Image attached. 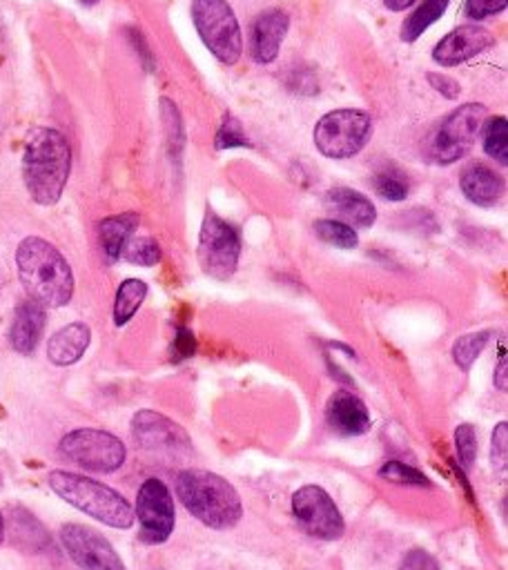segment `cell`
I'll list each match as a JSON object with an SVG mask.
<instances>
[{"label": "cell", "mask_w": 508, "mask_h": 570, "mask_svg": "<svg viewBox=\"0 0 508 570\" xmlns=\"http://www.w3.org/2000/svg\"><path fill=\"white\" fill-rule=\"evenodd\" d=\"M19 279L30 294L46 308H63L74 297V272L68 259L50 241L28 237L17 250Z\"/></svg>", "instance_id": "6da1fadb"}, {"label": "cell", "mask_w": 508, "mask_h": 570, "mask_svg": "<svg viewBox=\"0 0 508 570\" xmlns=\"http://www.w3.org/2000/svg\"><path fill=\"white\" fill-rule=\"evenodd\" d=\"M72 170V150L68 139L52 128L32 132L23 154V179L30 197L39 206H57L63 197Z\"/></svg>", "instance_id": "7a4b0ae2"}, {"label": "cell", "mask_w": 508, "mask_h": 570, "mask_svg": "<svg viewBox=\"0 0 508 570\" xmlns=\"http://www.w3.org/2000/svg\"><path fill=\"white\" fill-rule=\"evenodd\" d=\"M177 497L183 508L212 530H230L243 517L237 488L210 470H183L177 477Z\"/></svg>", "instance_id": "3957f363"}, {"label": "cell", "mask_w": 508, "mask_h": 570, "mask_svg": "<svg viewBox=\"0 0 508 570\" xmlns=\"http://www.w3.org/2000/svg\"><path fill=\"white\" fill-rule=\"evenodd\" d=\"M48 481L63 501L92 519L117 530H128L135 526V506L114 488L68 470H52Z\"/></svg>", "instance_id": "277c9868"}, {"label": "cell", "mask_w": 508, "mask_h": 570, "mask_svg": "<svg viewBox=\"0 0 508 570\" xmlns=\"http://www.w3.org/2000/svg\"><path fill=\"white\" fill-rule=\"evenodd\" d=\"M192 21L208 52L223 66L239 63L243 37L228 0H192Z\"/></svg>", "instance_id": "5b68a950"}, {"label": "cell", "mask_w": 508, "mask_h": 570, "mask_svg": "<svg viewBox=\"0 0 508 570\" xmlns=\"http://www.w3.org/2000/svg\"><path fill=\"white\" fill-rule=\"evenodd\" d=\"M486 108L481 103H466L450 112L428 141V159L439 166H450L464 159L481 134Z\"/></svg>", "instance_id": "8992f818"}, {"label": "cell", "mask_w": 508, "mask_h": 570, "mask_svg": "<svg viewBox=\"0 0 508 570\" xmlns=\"http://www.w3.org/2000/svg\"><path fill=\"white\" fill-rule=\"evenodd\" d=\"M372 119L361 110H335L319 119L315 128L317 150L335 161L357 157L368 143Z\"/></svg>", "instance_id": "52a82bcc"}, {"label": "cell", "mask_w": 508, "mask_h": 570, "mask_svg": "<svg viewBox=\"0 0 508 570\" xmlns=\"http://www.w3.org/2000/svg\"><path fill=\"white\" fill-rule=\"evenodd\" d=\"M59 450L66 459L90 472H114L128 459L126 443L117 434L99 428H79L68 432L61 439Z\"/></svg>", "instance_id": "ba28073f"}, {"label": "cell", "mask_w": 508, "mask_h": 570, "mask_svg": "<svg viewBox=\"0 0 508 570\" xmlns=\"http://www.w3.org/2000/svg\"><path fill=\"white\" fill-rule=\"evenodd\" d=\"M241 257V237L235 226L223 221L219 214L208 212L199 234L197 259L201 270L219 281L235 277Z\"/></svg>", "instance_id": "9c48e42d"}, {"label": "cell", "mask_w": 508, "mask_h": 570, "mask_svg": "<svg viewBox=\"0 0 508 570\" xmlns=\"http://www.w3.org/2000/svg\"><path fill=\"white\" fill-rule=\"evenodd\" d=\"M292 514L297 526L321 541H337L346 532V519L335 499L317 483L301 486L292 494Z\"/></svg>", "instance_id": "30bf717a"}, {"label": "cell", "mask_w": 508, "mask_h": 570, "mask_svg": "<svg viewBox=\"0 0 508 570\" xmlns=\"http://www.w3.org/2000/svg\"><path fill=\"white\" fill-rule=\"evenodd\" d=\"M135 521H139V539L148 546H159L170 539L177 523V510L170 488L152 477L146 479L137 494Z\"/></svg>", "instance_id": "8fae6325"}, {"label": "cell", "mask_w": 508, "mask_h": 570, "mask_svg": "<svg viewBox=\"0 0 508 570\" xmlns=\"http://www.w3.org/2000/svg\"><path fill=\"white\" fill-rule=\"evenodd\" d=\"M61 543L81 570H128L114 546L90 526L66 523Z\"/></svg>", "instance_id": "7c38bea8"}, {"label": "cell", "mask_w": 508, "mask_h": 570, "mask_svg": "<svg viewBox=\"0 0 508 570\" xmlns=\"http://www.w3.org/2000/svg\"><path fill=\"white\" fill-rule=\"evenodd\" d=\"M132 434H135V441L150 452H166V454L192 452L190 434L177 421L155 410H141L135 414Z\"/></svg>", "instance_id": "4fadbf2b"}, {"label": "cell", "mask_w": 508, "mask_h": 570, "mask_svg": "<svg viewBox=\"0 0 508 570\" xmlns=\"http://www.w3.org/2000/svg\"><path fill=\"white\" fill-rule=\"evenodd\" d=\"M492 43L495 39L488 30L479 26H461L435 46L432 61L441 68H455L484 54L488 48H492Z\"/></svg>", "instance_id": "5bb4252c"}, {"label": "cell", "mask_w": 508, "mask_h": 570, "mask_svg": "<svg viewBox=\"0 0 508 570\" xmlns=\"http://www.w3.org/2000/svg\"><path fill=\"white\" fill-rule=\"evenodd\" d=\"M326 421L341 437L366 434L372 426L366 403L348 390H337L330 394L326 406Z\"/></svg>", "instance_id": "9a60e30c"}, {"label": "cell", "mask_w": 508, "mask_h": 570, "mask_svg": "<svg viewBox=\"0 0 508 570\" xmlns=\"http://www.w3.org/2000/svg\"><path fill=\"white\" fill-rule=\"evenodd\" d=\"M288 28H290V17L283 10H268L259 14L252 26L250 57L261 66L277 61L281 43L288 34Z\"/></svg>", "instance_id": "2e32d148"}, {"label": "cell", "mask_w": 508, "mask_h": 570, "mask_svg": "<svg viewBox=\"0 0 508 570\" xmlns=\"http://www.w3.org/2000/svg\"><path fill=\"white\" fill-rule=\"evenodd\" d=\"M46 323H48L46 306H41L34 299L19 303L12 321V332H10L14 350L21 354H32L41 343Z\"/></svg>", "instance_id": "e0dca14e"}, {"label": "cell", "mask_w": 508, "mask_h": 570, "mask_svg": "<svg viewBox=\"0 0 508 570\" xmlns=\"http://www.w3.org/2000/svg\"><path fill=\"white\" fill-rule=\"evenodd\" d=\"M459 188L464 192V197L479 206V208H492L501 201L504 197V179L490 170L488 166L484 163H472L468 166L464 172H461V179H459Z\"/></svg>", "instance_id": "ac0fdd59"}, {"label": "cell", "mask_w": 508, "mask_h": 570, "mask_svg": "<svg viewBox=\"0 0 508 570\" xmlns=\"http://www.w3.org/2000/svg\"><path fill=\"white\" fill-rule=\"evenodd\" d=\"M326 208L330 214L352 228H370L377 221V210L372 201L350 188H332L326 194Z\"/></svg>", "instance_id": "d6986e66"}, {"label": "cell", "mask_w": 508, "mask_h": 570, "mask_svg": "<svg viewBox=\"0 0 508 570\" xmlns=\"http://www.w3.org/2000/svg\"><path fill=\"white\" fill-rule=\"evenodd\" d=\"M90 341H92V330L86 323L81 321L70 323L59 332H54L52 339L48 341V359L59 368L74 366L88 352Z\"/></svg>", "instance_id": "ffe728a7"}, {"label": "cell", "mask_w": 508, "mask_h": 570, "mask_svg": "<svg viewBox=\"0 0 508 570\" xmlns=\"http://www.w3.org/2000/svg\"><path fill=\"white\" fill-rule=\"evenodd\" d=\"M137 228H139V214H135V212L108 217L99 223V239H101V248H103L108 261L121 259L123 248L132 239Z\"/></svg>", "instance_id": "44dd1931"}, {"label": "cell", "mask_w": 508, "mask_h": 570, "mask_svg": "<svg viewBox=\"0 0 508 570\" xmlns=\"http://www.w3.org/2000/svg\"><path fill=\"white\" fill-rule=\"evenodd\" d=\"M148 292H150V288L141 279H128L119 286L117 299H114V323L119 328L128 326L135 319V314L148 299Z\"/></svg>", "instance_id": "7402d4cb"}, {"label": "cell", "mask_w": 508, "mask_h": 570, "mask_svg": "<svg viewBox=\"0 0 508 570\" xmlns=\"http://www.w3.org/2000/svg\"><path fill=\"white\" fill-rule=\"evenodd\" d=\"M448 6H450V0H424V3L404 23L401 39L406 43H415L430 26H435L444 17Z\"/></svg>", "instance_id": "603a6c76"}, {"label": "cell", "mask_w": 508, "mask_h": 570, "mask_svg": "<svg viewBox=\"0 0 508 570\" xmlns=\"http://www.w3.org/2000/svg\"><path fill=\"white\" fill-rule=\"evenodd\" d=\"M479 137L484 143V152L499 166H506L508 163V121L504 117L486 119Z\"/></svg>", "instance_id": "cb8c5ba5"}, {"label": "cell", "mask_w": 508, "mask_h": 570, "mask_svg": "<svg viewBox=\"0 0 508 570\" xmlns=\"http://www.w3.org/2000/svg\"><path fill=\"white\" fill-rule=\"evenodd\" d=\"M315 234L339 250H355L359 246L357 230L339 219H321L315 223Z\"/></svg>", "instance_id": "d4e9b609"}, {"label": "cell", "mask_w": 508, "mask_h": 570, "mask_svg": "<svg viewBox=\"0 0 508 570\" xmlns=\"http://www.w3.org/2000/svg\"><path fill=\"white\" fill-rule=\"evenodd\" d=\"M490 341V330H481V332H468L461 334L455 343H452V359L461 370H470V366L477 361V357L484 352V348Z\"/></svg>", "instance_id": "484cf974"}, {"label": "cell", "mask_w": 508, "mask_h": 570, "mask_svg": "<svg viewBox=\"0 0 508 570\" xmlns=\"http://www.w3.org/2000/svg\"><path fill=\"white\" fill-rule=\"evenodd\" d=\"M375 190L386 201H404L410 192L408 179L395 166H388L375 174Z\"/></svg>", "instance_id": "4316f807"}, {"label": "cell", "mask_w": 508, "mask_h": 570, "mask_svg": "<svg viewBox=\"0 0 508 570\" xmlns=\"http://www.w3.org/2000/svg\"><path fill=\"white\" fill-rule=\"evenodd\" d=\"M126 261L135 263V266H143V268H152L161 261V248L152 237H141V239H130L123 248Z\"/></svg>", "instance_id": "83f0119b"}, {"label": "cell", "mask_w": 508, "mask_h": 570, "mask_svg": "<svg viewBox=\"0 0 508 570\" xmlns=\"http://www.w3.org/2000/svg\"><path fill=\"white\" fill-rule=\"evenodd\" d=\"M379 477L399 486H430L428 477L424 472H419L412 466H406L401 461H388L379 468Z\"/></svg>", "instance_id": "f1b7e54d"}, {"label": "cell", "mask_w": 508, "mask_h": 570, "mask_svg": "<svg viewBox=\"0 0 508 570\" xmlns=\"http://www.w3.org/2000/svg\"><path fill=\"white\" fill-rule=\"evenodd\" d=\"M455 450L464 470H470L477 459V434L470 423H461L455 430Z\"/></svg>", "instance_id": "f546056e"}, {"label": "cell", "mask_w": 508, "mask_h": 570, "mask_svg": "<svg viewBox=\"0 0 508 570\" xmlns=\"http://www.w3.org/2000/svg\"><path fill=\"white\" fill-rule=\"evenodd\" d=\"M232 148H250V139L243 132V126L235 117H226L217 132V150H232Z\"/></svg>", "instance_id": "4dcf8cb0"}, {"label": "cell", "mask_w": 508, "mask_h": 570, "mask_svg": "<svg viewBox=\"0 0 508 570\" xmlns=\"http://www.w3.org/2000/svg\"><path fill=\"white\" fill-rule=\"evenodd\" d=\"M490 463H492L495 472H499V474L506 472V466H508V423L506 421L497 423L492 430Z\"/></svg>", "instance_id": "1f68e13d"}, {"label": "cell", "mask_w": 508, "mask_h": 570, "mask_svg": "<svg viewBox=\"0 0 508 570\" xmlns=\"http://www.w3.org/2000/svg\"><path fill=\"white\" fill-rule=\"evenodd\" d=\"M508 0H466V17L472 21H484L488 17H495L504 12Z\"/></svg>", "instance_id": "d6a6232c"}, {"label": "cell", "mask_w": 508, "mask_h": 570, "mask_svg": "<svg viewBox=\"0 0 508 570\" xmlns=\"http://www.w3.org/2000/svg\"><path fill=\"white\" fill-rule=\"evenodd\" d=\"M399 570H439V563L430 552L421 548H412L404 554Z\"/></svg>", "instance_id": "836d02e7"}, {"label": "cell", "mask_w": 508, "mask_h": 570, "mask_svg": "<svg viewBox=\"0 0 508 570\" xmlns=\"http://www.w3.org/2000/svg\"><path fill=\"white\" fill-rule=\"evenodd\" d=\"M428 83H430V88H432L435 92H439L441 97H446V99H459L461 88H459V83L452 81L450 77H444V74H428Z\"/></svg>", "instance_id": "e575fe53"}, {"label": "cell", "mask_w": 508, "mask_h": 570, "mask_svg": "<svg viewBox=\"0 0 508 570\" xmlns=\"http://www.w3.org/2000/svg\"><path fill=\"white\" fill-rule=\"evenodd\" d=\"M175 350H177V357H179V359L192 357V354H195V350H197V341H195V337H192L188 330H181V332L177 334Z\"/></svg>", "instance_id": "d590c367"}, {"label": "cell", "mask_w": 508, "mask_h": 570, "mask_svg": "<svg viewBox=\"0 0 508 570\" xmlns=\"http://www.w3.org/2000/svg\"><path fill=\"white\" fill-rule=\"evenodd\" d=\"M495 386L499 390H506L508 388V379H506V352L501 350V357H499V363L495 368Z\"/></svg>", "instance_id": "8d00e7d4"}, {"label": "cell", "mask_w": 508, "mask_h": 570, "mask_svg": "<svg viewBox=\"0 0 508 570\" xmlns=\"http://www.w3.org/2000/svg\"><path fill=\"white\" fill-rule=\"evenodd\" d=\"M412 3H415V0H384L386 10H390V12H404V10H408Z\"/></svg>", "instance_id": "74e56055"}, {"label": "cell", "mask_w": 508, "mask_h": 570, "mask_svg": "<svg viewBox=\"0 0 508 570\" xmlns=\"http://www.w3.org/2000/svg\"><path fill=\"white\" fill-rule=\"evenodd\" d=\"M6 541V519H3V512H0V543Z\"/></svg>", "instance_id": "f35d334b"}, {"label": "cell", "mask_w": 508, "mask_h": 570, "mask_svg": "<svg viewBox=\"0 0 508 570\" xmlns=\"http://www.w3.org/2000/svg\"><path fill=\"white\" fill-rule=\"evenodd\" d=\"M81 3H86V6H94V3H99V0H81Z\"/></svg>", "instance_id": "ab89813d"}, {"label": "cell", "mask_w": 508, "mask_h": 570, "mask_svg": "<svg viewBox=\"0 0 508 570\" xmlns=\"http://www.w3.org/2000/svg\"><path fill=\"white\" fill-rule=\"evenodd\" d=\"M6 486V477H3V472H0V488H3Z\"/></svg>", "instance_id": "60d3db41"}]
</instances>
